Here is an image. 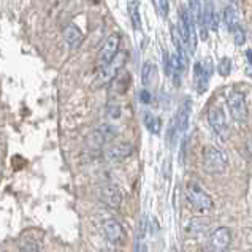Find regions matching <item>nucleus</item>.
Returning <instances> with one entry per match:
<instances>
[{"mask_svg":"<svg viewBox=\"0 0 252 252\" xmlns=\"http://www.w3.org/2000/svg\"><path fill=\"white\" fill-rule=\"evenodd\" d=\"M228 167V157L222 149L206 146L203 151V170L210 175H222Z\"/></svg>","mask_w":252,"mask_h":252,"instance_id":"nucleus-1","label":"nucleus"},{"mask_svg":"<svg viewBox=\"0 0 252 252\" xmlns=\"http://www.w3.org/2000/svg\"><path fill=\"white\" fill-rule=\"evenodd\" d=\"M186 198L192 205L193 210H197L200 213H206L213 210V200L208 193L201 189L200 184L195 181H189L186 186Z\"/></svg>","mask_w":252,"mask_h":252,"instance_id":"nucleus-2","label":"nucleus"},{"mask_svg":"<svg viewBox=\"0 0 252 252\" xmlns=\"http://www.w3.org/2000/svg\"><path fill=\"white\" fill-rule=\"evenodd\" d=\"M227 105L232 118L236 122H244L248 119V102L246 95L241 91H232L227 97Z\"/></svg>","mask_w":252,"mask_h":252,"instance_id":"nucleus-3","label":"nucleus"},{"mask_svg":"<svg viewBox=\"0 0 252 252\" xmlns=\"http://www.w3.org/2000/svg\"><path fill=\"white\" fill-rule=\"evenodd\" d=\"M116 135H118V130L113 126L103 124V126L97 127L95 130L89 135L88 146H91V149H100L103 145H106V143H110L116 138Z\"/></svg>","mask_w":252,"mask_h":252,"instance_id":"nucleus-4","label":"nucleus"},{"mask_svg":"<svg viewBox=\"0 0 252 252\" xmlns=\"http://www.w3.org/2000/svg\"><path fill=\"white\" fill-rule=\"evenodd\" d=\"M126 62H127V53L126 51H118L116 56L111 59V62H108L105 67L98 68L100 71H98L97 80H100V83L111 81L113 78L121 71V68L126 65Z\"/></svg>","mask_w":252,"mask_h":252,"instance_id":"nucleus-5","label":"nucleus"},{"mask_svg":"<svg viewBox=\"0 0 252 252\" xmlns=\"http://www.w3.org/2000/svg\"><path fill=\"white\" fill-rule=\"evenodd\" d=\"M232 241V232L228 227H219L208 238V252H225Z\"/></svg>","mask_w":252,"mask_h":252,"instance_id":"nucleus-6","label":"nucleus"},{"mask_svg":"<svg viewBox=\"0 0 252 252\" xmlns=\"http://www.w3.org/2000/svg\"><path fill=\"white\" fill-rule=\"evenodd\" d=\"M119 43H121V37L118 33H113L105 40L103 46H102V49H100V53H98V57H97L98 68H102V67L106 65L108 62H111V59L119 51Z\"/></svg>","mask_w":252,"mask_h":252,"instance_id":"nucleus-7","label":"nucleus"},{"mask_svg":"<svg viewBox=\"0 0 252 252\" xmlns=\"http://www.w3.org/2000/svg\"><path fill=\"white\" fill-rule=\"evenodd\" d=\"M98 198L102 200L108 208H111V210H118V208L121 206V201H122V193H121L119 187L116 184L108 183V184H103L98 189Z\"/></svg>","mask_w":252,"mask_h":252,"instance_id":"nucleus-8","label":"nucleus"},{"mask_svg":"<svg viewBox=\"0 0 252 252\" xmlns=\"http://www.w3.org/2000/svg\"><path fill=\"white\" fill-rule=\"evenodd\" d=\"M208 122H210L214 133L224 138L227 133V118H225L224 110H222L220 106L210 108V111H208Z\"/></svg>","mask_w":252,"mask_h":252,"instance_id":"nucleus-9","label":"nucleus"},{"mask_svg":"<svg viewBox=\"0 0 252 252\" xmlns=\"http://www.w3.org/2000/svg\"><path fill=\"white\" fill-rule=\"evenodd\" d=\"M211 62L206 61L205 62H195L193 65V78H195V88L198 91V94H203L208 88V81L211 78Z\"/></svg>","mask_w":252,"mask_h":252,"instance_id":"nucleus-10","label":"nucleus"},{"mask_svg":"<svg viewBox=\"0 0 252 252\" xmlns=\"http://www.w3.org/2000/svg\"><path fill=\"white\" fill-rule=\"evenodd\" d=\"M190 113H192V100L187 97V98H184V102L181 103V106H179L176 119H175V128H176L178 135L186 133L187 127H189Z\"/></svg>","mask_w":252,"mask_h":252,"instance_id":"nucleus-11","label":"nucleus"},{"mask_svg":"<svg viewBox=\"0 0 252 252\" xmlns=\"http://www.w3.org/2000/svg\"><path fill=\"white\" fill-rule=\"evenodd\" d=\"M133 153V146L130 143H116L105 151V159L108 162H122Z\"/></svg>","mask_w":252,"mask_h":252,"instance_id":"nucleus-12","label":"nucleus"},{"mask_svg":"<svg viewBox=\"0 0 252 252\" xmlns=\"http://www.w3.org/2000/svg\"><path fill=\"white\" fill-rule=\"evenodd\" d=\"M103 232L106 240L113 244H121L124 241V228L116 219H106L103 222Z\"/></svg>","mask_w":252,"mask_h":252,"instance_id":"nucleus-13","label":"nucleus"},{"mask_svg":"<svg viewBox=\"0 0 252 252\" xmlns=\"http://www.w3.org/2000/svg\"><path fill=\"white\" fill-rule=\"evenodd\" d=\"M63 37H65V43L70 49H78L84 41V35L76 24H68L65 32H63Z\"/></svg>","mask_w":252,"mask_h":252,"instance_id":"nucleus-14","label":"nucleus"},{"mask_svg":"<svg viewBox=\"0 0 252 252\" xmlns=\"http://www.w3.org/2000/svg\"><path fill=\"white\" fill-rule=\"evenodd\" d=\"M201 26H205L206 29H210L213 32H218L219 18H218V13H216L214 6L211 3H206L205 8L201 10Z\"/></svg>","mask_w":252,"mask_h":252,"instance_id":"nucleus-15","label":"nucleus"},{"mask_svg":"<svg viewBox=\"0 0 252 252\" xmlns=\"http://www.w3.org/2000/svg\"><path fill=\"white\" fill-rule=\"evenodd\" d=\"M210 227V220L208 219H198V218H193L189 220V224L186 225V232L192 235V236H198L201 232Z\"/></svg>","mask_w":252,"mask_h":252,"instance_id":"nucleus-16","label":"nucleus"},{"mask_svg":"<svg viewBox=\"0 0 252 252\" xmlns=\"http://www.w3.org/2000/svg\"><path fill=\"white\" fill-rule=\"evenodd\" d=\"M141 78H143V84L146 86H153L157 81V67L153 62H145L143 65V71H141Z\"/></svg>","mask_w":252,"mask_h":252,"instance_id":"nucleus-17","label":"nucleus"},{"mask_svg":"<svg viewBox=\"0 0 252 252\" xmlns=\"http://www.w3.org/2000/svg\"><path fill=\"white\" fill-rule=\"evenodd\" d=\"M171 41L176 48V53H178L176 56L186 63V48H184V43L181 38V33H179V29L176 26H171Z\"/></svg>","mask_w":252,"mask_h":252,"instance_id":"nucleus-18","label":"nucleus"},{"mask_svg":"<svg viewBox=\"0 0 252 252\" xmlns=\"http://www.w3.org/2000/svg\"><path fill=\"white\" fill-rule=\"evenodd\" d=\"M128 10V16H130V23H132V27L135 29L136 32L141 31V14H140V6H138V2H135V0H132L130 3H128L127 6Z\"/></svg>","mask_w":252,"mask_h":252,"instance_id":"nucleus-19","label":"nucleus"},{"mask_svg":"<svg viewBox=\"0 0 252 252\" xmlns=\"http://www.w3.org/2000/svg\"><path fill=\"white\" fill-rule=\"evenodd\" d=\"M224 23L225 26L228 27V31H232V29L236 26V24H240L238 23V10H236V6L235 5H228L225 6V10H224Z\"/></svg>","mask_w":252,"mask_h":252,"instance_id":"nucleus-20","label":"nucleus"},{"mask_svg":"<svg viewBox=\"0 0 252 252\" xmlns=\"http://www.w3.org/2000/svg\"><path fill=\"white\" fill-rule=\"evenodd\" d=\"M145 126H146V128H148L151 133H154V135H159L160 133L162 122H160L159 118L154 116V114H151V113H146L145 114Z\"/></svg>","mask_w":252,"mask_h":252,"instance_id":"nucleus-21","label":"nucleus"},{"mask_svg":"<svg viewBox=\"0 0 252 252\" xmlns=\"http://www.w3.org/2000/svg\"><path fill=\"white\" fill-rule=\"evenodd\" d=\"M218 71L220 76H228L230 71H232V61L228 57H222L218 63Z\"/></svg>","mask_w":252,"mask_h":252,"instance_id":"nucleus-22","label":"nucleus"},{"mask_svg":"<svg viewBox=\"0 0 252 252\" xmlns=\"http://www.w3.org/2000/svg\"><path fill=\"white\" fill-rule=\"evenodd\" d=\"M230 32L233 33V38H235L236 45H244V41H246V33H244V29L240 24H236Z\"/></svg>","mask_w":252,"mask_h":252,"instance_id":"nucleus-23","label":"nucleus"},{"mask_svg":"<svg viewBox=\"0 0 252 252\" xmlns=\"http://www.w3.org/2000/svg\"><path fill=\"white\" fill-rule=\"evenodd\" d=\"M106 114H108V118H110V119H118L121 116V106L118 103H110V105H108Z\"/></svg>","mask_w":252,"mask_h":252,"instance_id":"nucleus-24","label":"nucleus"},{"mask_svg":"<svg viewBox=\"0 0 252 252\" xmlns=\"http://www.w3.org/2000/svg\"><path fill=\"white\" fill-rule=\"evenodd\" d=\"M21 252H40V248L35 241L29 240L23 244V246H21Z\"/></svg>","mask_w":252,"mask_h":252,"instance_id":"nucleus-25","label":"nucleus"},{"mask_svg":"<svg viewBox=\"0 0 252 252\" xmlns=\"http://www.w3.org/2000/svg\"><path fill=\"white\" fill-rule=\"evenodd\" d=\"M163 71L168 76L171 73V56L168 54V51H163Z\"/></svg>","mask_w":252,"mask_h":252,"instance_id":"nucleus-26","label":"nucleus"},{"mask_svg":"<svg viewBox=\"0 0 252 252\" xmlns=\"http://www.w3.org/2000/svg\"><path fill=\"white\" fill-rule=\"evenodd\" d=\"M159 10H160V14H162V16H167V14H168V10H170L168 0H159Z\"/></svg>","mask_w":252,"mask_h":252,"instance_id":"nucleus-27","label":"nucleus"},{"mask_svg":"<svg viewBox=\"0 0 252 252\" xmlns=\"http://www.w3.org/2000/svg\"><path fill=\"white\" fill-rule=\"evenodd\" d=\"M140 100H141L143 103H146V105H148V103L151 102V94H149V91H146V89H145V91H141V92H140Z\"/></svg>","mask_w":252,"mask_h":252,"instance_id":"nucleus-28","label":"nucleus"},{"mask_svg":"<svg viewBox=\"0 0 252 252\" xmlns=\"http://www.w3.org/2000/svg\"><path fill=\"white\" fill-rule=\"evenodd\" d=\"M138 252H148L146 244H141V246H138Z\"/></svg>","mask_w":252,"mask_h":252,"instance_id":"nucleus-29","label":"nucleus"},{"mask_svg":"<svg viewBox=\"0 0 252 252\" xmlns=\"http://www.w3.org/2000/svg\"><path fill=\"white\" fill-rule=\"evenodd\" d=\"M171 252H179V251H178L176 248H173V249H171Z\"/></svg>","mask_w":252,"mask_h":252,"instance_id":"nucleus-30","label":"nucleus"},{"mask_svg":"<svg viewBox=\"0 0 252 252\" xmlns=\"http://www.w3.org/2000/svg\"><path fill=\"white\" fill-rule=\"evenodd\" d=\"M106 252H118V251H106Z\"/></svg>","mask_w":252,"mask_h":252,"instance_id":"nucleus-31","label":"nucleus"}]
</instances>
